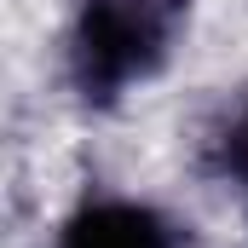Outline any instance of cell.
<instances>
[{
  "mask_svg": "<svg viewBox=\"0 0 248 248\" xmlns=\"http://www.w3.org/2000/svg\"><path fill=\"white\" fill-rule=\"evenodd\" d=\"M58 248H173V231L144 202H87L58 231Z\"/></svg>",
  "mask_w": 248,
  "mask_h": 248,
  "instance_id": "cell-2",
  "label": "cell"
},
{
  "mask_svg": "<svg viewBox=\"0 0 248 248\" xmlns=\"http://www.w3.org/2000/svg\"><path fill=\"white\" fill-rule=\"evenodd\" d=\"M190 0H81L69 35V81L87 104H116L133 81H150L185 23Z\"/></svg>",
  "mask_w": 248,
  "mask_h": 248,
  "instance_id": "cell-1",
  "label": "cell"
},
{
  "mask_svg": "<svg viewBox=\"0 0 248 248\" xmlns=\"http://www.w3.org/2000/svg\"><path fill=\"white\" fill-rule=\"evenodd\" d=\"M214 162H219V173L237 185V196H243V208H248V104L219 127V139H214Z\"/></svg>",
  "mask_w": 248,
  "mask_h": 248,
  "instance_id": "cell-3",
  "label": "cell"
}]
</instances>
